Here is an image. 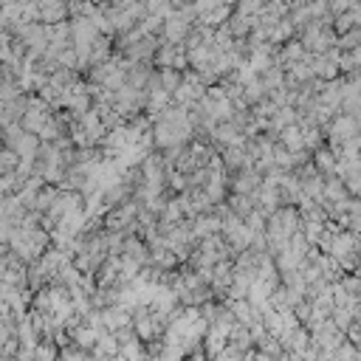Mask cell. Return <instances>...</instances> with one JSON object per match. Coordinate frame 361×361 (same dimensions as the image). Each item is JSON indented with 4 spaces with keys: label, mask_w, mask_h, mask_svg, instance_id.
Wrapping results in <instances>:
<instances>
[{
    "label": "cell",
    "mask_w": 361,
    "mask_h": 361,
    "mask_svg": "<svg viewBox=\"0 0 361 361\" xmlns=\"http://www.w3.org/2000/svg\"><path fill=\"white\" fill-rule=\"evenodd\" d=\"M327 133H330V147H341V144H347L350 138L361 135V124H358V119L341 113L327 124Z\"/></svg>",
    "instance_id": "1"
},
{
    "label": "cell",
    "mask_w": 361,
    "mask_h": 361,
    "mask_svg": "<svg viewBox=\"0 0 361 361\" xmlns=\"http://www.w3.org/2000/svg\"><path fill=\"white\" fill-rule=\"evenodd\" d=\"M311 68H314V77L322 80V82H336V80H341L339 62H333L327 54H311Z\"/></svg>",
    "instance_id": "2"
},
{
    "label": "cell",
    "mask_w": 361,
    "mask_h": 361,
    "mask_svg": "<svg viewBox=\"0 0 361 361\" xmlns=\"http://www.w3.org/2000/svg\"><path fill=\"white\" fill-rule=\"evenodd\" d=\"M263 181H265V178H263L257 170H243V172H237V175H235V181H232V192H235V195L257 198V192H260Z\"/></svg>",
    "instance_id": "3"
},
{
    "label": "cell",
    "mask_w": 361,
    "mask_h": 361,
    "mask_svg": "<svg viewBox=\"0 0 361 361\" xmlns=\"http://www.w3.org/2000/svg\"><path fill=\"white\" fill-rule=\"evenodd\" d=\"M121 257H127V260L138 263L141 268H147V263H153L150 246L144 243V240H141L138 235H133V237H127V240H124V251H121Z\"/></svg>",
    "instance_id": "4"
},
{
    "label": "cell",
    "mask_w": 361,
    "mask_h": 361,
    "mask_svg": "<svg viewBox=\"0 0 361 361\" xmlns=\"http://www.w3.org/2000/svg\"><path fill=\"white\" fill-rule=\"evenodd\" d=\"M68 15H71V9L65 3H57V0H43V3H40V23L48 26V29L65 23Z\"/></svg>",
    "instance_id": "5"
},
{
    "label": "cell",
    "mask_w": 361,
    "mask_h": 361,
    "mask_svg": "<svg viewBox=\"0 0 361 361\" xmlns=\"http://www.w3.org/2000/svg\"><path fill=\"white\" fill-rule=\"evenodd\" d=\"M279 144L285 150H291V153H302L305 150V130H302V124H294V127L282 130Z\"/></svg>",
    "instance_id": "6"
},
{
    "label": "cell",
    "mask_w": 361,
    "mask_h": 361,
    "mask_svg": "<svg viewBox=\"0 0 361 361\" xmlns=\"http://www.w3.org/2000/svg\"><path fill=\"white\" fill-rule=\"evenodd\" d=\"M341 200H350V192H347L344 181L339 175L325 178V203H341Z\"/></svg>",
    "instance_id": "7"
},
{
    "label": "cell",
    "mask_w": 361,
    "mask_h": 361,
    "mask_svg": "<svg viewBox=\"0 0 361 361\" xmlns=\"http://www.w3.org/2000/svg\"><path fill=\"white\" fill-rule=\"evenodd\" d=\"M314 164H316V170L325 175V178H330V175H336L339 172V159H336V153L333 150H319V153H314Z\"/></svg>",
    "instance_id": "8"
},
{
    "label": "cell",
    "mask_w": 361,
    "mask_h": 361,
    "mask_svg": "<svg viewBox=\"0 0 361 361\" xmlns=\"http://www.w3.org/2000/svg\"><path fill=\"white\" fill-rule=\"evenodd\" d=\"M178 51H181V45H170V43H164V45L159 48V54H156V59H153V62H156L161 71H175Z\"/></svg>",
    "instance_id": "9"
},
{
    "label": "cell",
    "mask_w": 361,
    "mask_h": 361,
    "mask_svg": "<svg viewBox=\"0 0 361 361\" xmlns=\"http://www.w3.org/2000/svg\"><path fill=\"white\" fill-rule=\"evenodd\" d=\"M254 344H257V341H254L251 330L243 327V325H237V327L232 330V336H229V347H235V350H240V353H249Z\"/></svg>",
    "instance_id": "10"
},
{
    "label": "cell",
    "mask_w": 361,
    "mask_h": 361,
    "mask_svg": "<svg viewBox=\"0 0 361 361\" xmlns=\"http://www.w3.org/2000/svg\"><path fill=\"white\" fill-rule=\"evenodd\" d=\"M159 74H161V88L170 96H175L181 91V85H184V74H181V71H159Z\"/></svg>",
    "instance_id": "11"
},
{
    "label": "cell",
    "mask_w": 361,
    "mask_h": 361,
    "mask_svg": "<svg viewBox=\"0 0 361 361\" xmlns=\"http://www.w3.org/2000/svg\"><path fill=\"white\" fill-rule=\"evenodd\" d=\"M59 355H62L59 344H57V341H48V339H43V341L37 344V350H34V358H37V361H59Z\"/></svg>",
    "instance_id": "12"
},
{
    "label": "cell",
    "mask_w": 361,
    "mask_h": 361,
    "mask_svg": "<svg viewBox=\"0 0 361 361\" xmlns=\"http://www.w3.org/2000/svg\"><path fill=\"white\" fill-rule=\"evenodd\" d=\"M17 167H20V156L6 147L3 156H0V170H3V172H17Z\"/></svg>",
    "instance_id": "13"
},
{
    "label": "cell",
    "mask_w": 361,
    "mask_h": 361,
    "mask_svg": "<svg viewBox=\"0 0 361 361\" xmlns=\"http://www.w3.org/2000/svg\"><path fill=\"white\" fill-rule=\"evenodd\" d=\"M121 355H124L127 361H138V358H144L147 353H144V347H141V341H138V339H133V341L121 344Z\"/></svg>",
    "instance_id": "14"
},
{
    "label": "cell",
    "mask_w": 361,
    "mask_h": 361,
    "mask_svg": "<svg viewBox=\"0 0 361 361\" xmlns=\"http://www.w3.org/2000/svg\"><path fill=\"white\" fill-rule=\"evenodd\" d=\"M186 361H209V355H206L203 350H195V353L186 355Z\"/></svg>",
    "instance_id": "15"
}]
</instances>
